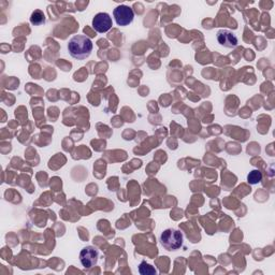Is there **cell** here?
I'll use <instances>...</instances> for the list:
<instances>
[{
    "mask_svg": "<svg viewBox=\"0 0 275 275\" xmlns=\"http://www.w3.org/2000/svg\"><path fill=\"white\" fill-rule=\"evenodd\" d=\"M68 50L71 56L78 60H84L90 57L93 51L92 40L83 35L74 36L69 40Z\"/></svg>",
    "mask_w": 275,
    "mask_h": 275,
    "instance_id": "1",
    "label": "cell"
},
{
    "mask_svg": "<svg viewBox=\"0 0 275 275\" xmlns=\"http://www.w3.org/2000/svg\"><path fill=\"white\" fill-rule=\"evenodd\" d=\"M183 239L184 237L181 231L169 228L164 230L160 235V243L169 251L178 250L183 245Z\"/></svg>",
    "mask_w": 275,
    "mask_h": 275,
    "instance_id": "2",
    "label": "cell"
},
{
    "mask_svg": "<svg viewBox=\"0 0 275 275\" xmlns=\"http://www.w3.org/2000/svg\"><path fill=\"white\" fill-rule=\"evenodd\" d=\"M113 16L118 26H128L134 22L135 12L130 7L125 6V5H120L114 9Z\"/></svg>",
    "mask_w": 275,
    "mask_h": 275,
    "instance_id": "3",
    "label": "cell"
},
{
    "mask_svg": "<svg viewBox=\"0 0 275 275\" xmlns=\"http://www.w3.org/2000/svg\"><path fill=\"white\" fill-rule=\"evenodd\" d=\"M99 259V250L95 246H86L80 252L81 265L85 269L94 268Z\"/></svg>",
    "mask_w": 275,
    "mask_h": 275,
    "instance_id": "4",
    "label": "cell"
},
{
    "mask_svg": "<svg viewBox=\"0 0 275 275\" xmlns=\"http://www.w3.org/2000/svg\"><path fill=\"white\" fill-rule=\"evenodd\" d=\"M93 26L99 34H104L112 28V18L105 12L98 13L93 18Z\"/></svg>",
    "mask_w": 275,
    "mask_h": 275,
    "instance_id": "5",
    "label": "cell"
},
{
    "mask_svg": "<svg viewBox=\"0 0 275 275\" xmlns=\"http://www.w3.org/2000/svg\"><path fill=\"white\" fill-rule=\"evenodd\" d=\"M217 41L221 46L228 48V49H235L238 43V37L234 34L232 31H230L228 29H221L217 31Z\"/></svg>",
    "mask_w": 275,
    "mask_h": 275,
    "instance_id": "6",
    "label": "cell"
},
{
    "mask_svg": "<svg viewBox=\"0 0 275 275\" xmlns=\"http://www.w3.org/2000/svg\"><path fill=\"white\" fill-rule=\"evenodd\" d=\"M30 23L35 26H39L46 23V15L41 10H36L31 13L30 16Z\"/></svg>",
    "mask_w": 275,
    "mask_h": 275,
    "instance_id": "7",
    "label": "cell"
},
{
    "mask_svg": "<svg viewBox=\"0 0 275 275\" xmlns=\"http://www.w3.org/2000/svg\"><path fill=\"white\" fill-rule=\"evenodd\" d=\"M139 273L142 275H155L157 271L155 270V268L149 265L145 261H142L139 266Z\"/></svg>",
    "mask_w": 275,
    "mask_h": 275,
    "instance_id": "8",
    "label": "cell"
},
{
    "mask_svg": "<svg viewBox=\"0 0 275 275\" xmlns=\"http://www.w3.org/2000/svg\"><path fill=\"white\" fill-rule=\"evenodd\" d=\"M262 180V173L259 170H252L247 175V182L251 185H256Z\"/></svg>",
    "mask_w": 275,
    "mask_h": 275,
    "instance_id": "9",
    "label": "cell"
}]
</instances>
